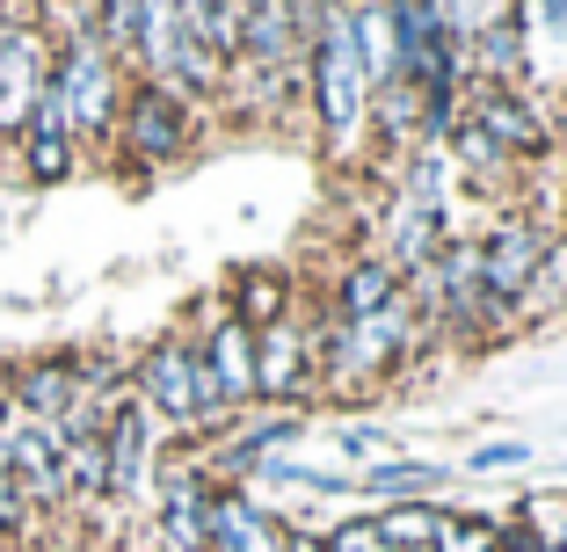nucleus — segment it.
Masks as SVG:
<instances>
[{
    "label": "nucleus",
    "mask_w": 567,
    "mask_h": 552,
    "mask_svg": "<svg viewBox=\"0 0 567 552\" xmlns=\"http://www.w3.org/2000/svg\"><path fill=\"white\" fill-rule=\"evenodd\" d=\"M138 66H146V81L175 87V95H204V87H218V59L212 44L197 37V22H189L183 0H138Z\"/></svg>",
    "instance_id": "f257e3e1"
},
{
    "label": "nucleus",
    "mask_w": 567,
    "mask_h": 552,
    "mask_svg": "<svg viewBox=\"0 0 567 552\" xmlns=\"http://www.w3.org/2000/svg\"><path fill=\"white\" fill-rule=\"evenodd\" d=\"M306 59H313V95H320V124H328V138H350L357 124H364V95H371L364 66H357L350 8H320Z\"/></svg>",
    "instance_id": "f03ea898"
},
{
    "label": "nucleus",
    "mask_w": 567,
    "mask_h": 552,
    "mask_svg": "<svg viewBox=\"0 0 567 552\" xmlns=\"http://www.w3.org/2000/svg\"><path fill=\"white\" fill-rule=\"evenodd\" d=\"M51 81H59V102H66V132L73 138H102L117 132V59L95 44V37H73L51 59Z\"/></svg>",
    "instance_id": "7ed1b4c3"
},
{
    "label": "nucleus",
    "mask_w": 567,
    "mask_h": 552,
    "mask_svg": "<svg viewBox=\"0 0 567 552\" xmlns=\"http://www.w3.org/2000/svg\"><path fill=\"white\" fill-rule=\"evenodd\" d=\"M117 132H124V146H132V160H146V168H167L175 153L189 146V102L175 95V87H161V81H146V87H132V102L117 110Z\"/></svg>",
    "instance_id": "20e7f679"
},
{
    "label": "nucleus",
    "mask_w": 567,
    "mask_h": 552,
    "mask_svg": "<svg viewBox=\"0 0 567 552\" xmlns=\"http://www.w3.org/2000/svg\"><path fill=\"white\" fill-rule=\"evenodd\" d=\"M393 37H401V81H415L422 95L458 87V59H451L444 8L436 0H393Z\"/></svg>",
    "instance_id": "39448f33"
},
{
    "label": "nucleus",
    "mask_w": 567,
    "mask_h": 552,
    "mask_svg": "<svg viewBox=\"0 0 567 552\" xmlns=\"http://www.w3.org/2000/svg\"><path fill=\"white\" fill-rule=\"evenodd\" d=\"M138 400H146V415H167V421H183V429H197V350H189V342L146 350V364H138Z\"/></svg>",
    "instance_id": "423d86ee"
},
{
    "label": "nucleus",
    "mask_w": 567,
    "mask_h": 552,
    "mask_svg": "<svg viewBox=\"0 0 567 552\" xmlns=\"http://www.w3.org/2000/svg\"><path fill=\"white\" fill-rule=\"evenodd\" d=\"M8 472H16L22 502L37 509H59L66 502V472H59V429H37V421L8 415Z\"/></svg>",
    "instance_id": "0eeeda50"
},
{
    "label": "nucleus",
    "mask_w": 567,
    "mask_h": 552,
    "mask_svg": "<svg viewBox=\"0 0 567 552\" xmlns=\"http://www.w3.org/2000/svg\"><path fill=\"white\" fill-rule=\"evenodd\" d=\"M204 538H212V552H284L291 545V531L269 509H255L240 487H226V494L204 502Z\"/></svg>",
    "instance_id": "6e6552de"
},
{
    "label": "nucleus",
    "mask_w": 567,
    "mask_h": 552,
    "mask_svg": "<svg viewBox=\"0 0 567 552\" xmlns=\"http://www.w3.org/2000/svg\"><path fill=\"white\" fill-rule=\"evenodd\" d=\"M73 393H81L73 356H37V364H22L16 378H8L16 421H37V429H59V421H66V407H73Z\"/></svg>",
    "instance_id": "1a4fd4ad"
},
{
    "label": "nucleus",
    "mask_w": 567,
    "mask_h": 552,
    "mask_svg": "<svg viewBox=\"0 0 567 552\" xmlns=\"http://www.w3.org/2000/svg\"><path fill=\"white\" fill-rule=\"evenodd\" d=\"M102 451H110V494H138V487H146V451H153L146 400H117V407H110Z\"/></svg>",
    "instance_id": "9d476101"
},
{
    "label": "nucleus",
    "mask_w": 567,
    "mask_h": 552,
    "mask_svg": "<svg viewBox=\"0 0 567 552\" xmlns=\"http://www.w3.org/2000/svg\"><path fill=\"white\" fill-rule=\"evenodd\" d=\"M350 37H357V66H364V87L401 81V37H393V0H357L350 8Z\"/></svg>",
    "instance_id": "9b49d317"
},
{
    "label": "nucleus",
    "mask_w": 567,
    "mask_h": 552,
    "mask_svg": "<svg viewBox=\"0 0 567 552\" xmlns=\"http://www.w3.org/2000/svg\"><path fill=\"white\" fill-rule=\"evenodd\" d=\"M538 262H546V240H538L532 226H502V233L481 248V284H487V299H517V291L538 277Z\"/></svg>",
    "instance_id": "f8f14e48"
},
{
    "label": "nucleus",
    "mask_w": 567,
    "mask_h": 552,
    "mask_svg": "<svg viewBox=\"0 0 567 552\" xmlns=\"http://www.w3.org/2000/svg\"><path fill=\"white\" fill-rule=\"evenodd\" d=\"M204 371H212V385H218V400L234 407V400H255V335L240 327V320H218L212 327V342H204Z\"/></svg>",
    "instance_id": "ddd939ff"
},
{
    "label": "nucleus",
    "mask_w": 567,
    "mask_h": 552,
    "mask_svg": "<svg viewBox=\"0 0 567 552\" xmlns=\"http://www.w3.org/2000/svg\"><path fill=\"white\" fill-rule=\"evenodd\" d=\"M204 472L197 466H175L167 472V509H161V538L167 552H212V538H204Z\"/></svg>",
    "instance_id": "4468645a"
},
{
    "label": "nucleus",
    "mask_w": 567,
    "mask_h": 552,
    "mask_svg": "<svg viewBox=\"0 0 567 552\" xmlns=\"http://www.w3.org/2000/svg\"><path fill=\"white\" fill-rule=\"evenodd\" d=\"M517 30H524V66L546 73V81L567 73V0H524Z\"/></svg>",
    "instance_id": "2eb2a0df"
},
{
    "label": "nucleus",
    "mask_w": 567,
    "mask_h": 552,
    "mask_svg": "<svg viewBox=\"0 0 567 552\" xmlns=\"http://www.w3.org/2000/svg\"><path fill=\"white\" fill-rule=\"evenodd\" d=\"M306 378V342H299V327H262L255 335V393H291V385Z\"/></svg>",
    "instance_id": "dca6fc26"
},
{
    "label": "nucleus",
    "mask_w": 567,
    "mask_h": 552,
    "mask_svg": "<svg viewBox=\"0 0 567 552\" xmlns=\"http://www.w3.org/2000/svg\"><path fill=\"white\" fill-rule=\"evenodd\" d=\"M473 124H481V132L495 138V146H517V153H546V132H538V117H532V110H524L517 95H509V87H487V95H481V117H473Z\"/></svg>",
    "instance_id": "f3484780"
},
{
    "label": "nucleus",
    "mask_w": 567,
    "mask_h": 552,
    "mask_svg": "<svg viewBox=\"0 0 567 552\" xmlns=\"http://www.w3.org/2000/svg\"><path fill=\"white\" fill-rule=\"evenodd\" d=\"M436 480H444V472L422 466V458H379L371 472H357V487L379 494V502H415V494H430Z\"/></svg>",
    "instance_id": "a211bd4d"
},
{
    "label": "nucleus",
    "mask_w": 567,
    "mask_h": 552,
    "mask_svg": "<svg viewBox=\"0 0 567 552\" xmlns=\"http://www.w3.org/2000/svg\"><path fill=\"white\" fill-rule=\"evenodd\" d=\"M393 299H401V284H393V269H379V262H357L350 277H342V305H334V320H379Z\"/></svg>",
    "instance_id": "6ab92c4d"
},
{
    "label": "nucleus",
    "mask_w": 567,
    "mask_h": 552,
    "mask_svg": "<svg viewBox=\"0 0 567 552\" xmlns=\"http://www.w3.org/2000/svg\"><path fill=\"white\" fill-rule=\"evenodd\" d=\"M481 66H487V87H502V81L524 73V30H517L509 8H495V15L481 22Z\"/></svg>",
    "instance_id": "aec40b11"
},
{
    "label": "nucleus",
    "mask_w": 567,
    "mask_h": 552,
    "mask_svg": "<svg viewBox=\"0 0 567 552\" xmlns=\"http://www.w3.org/2000/svg\"><path fill=\"white\" fill-rule=\"evenodd\" d=\"M183 8H189V22H197V37L212 44V59L226 66L240 51V8H248V0H183Z\"/></svg>",
    "instance_id": "412c9836"
},
{
    "label": "nucleus",
    "mask_w": 567,
    "mask_h": 552,
    "mask_svg": "<svg viewBox=\"0 0 567 552\" xmlns=\"http://www.w3.org/2000/svg\"><path fill=\"white\" fill-rule=\"evenodd\" d=\"M379 538H385L393 552H422V545H436V517H430L422 502H393V509L379 517Z\"/></svg>",
    "instance_id": "4be33fe9"
},
{
    "label": "nucleus",
    "mask_w": 567,
    "mask_h": 552,
    "mask_svg": "<svg viewBox=\"0 0 567 552\" xmlns=\"http://www.w3.org/2000/svg\"><path fill=\"white\" fill-rule=\"evenodd\" d=\"M95 44L110 59H132L138 51V0H95Z\"/></svg>",
    "instance_id": "5701e85b"
},
{
    "label": "nucleus",
    "mask_w": 567,
    "mask_h": 552,
    "mask_svg": "<svg viewBox=\"0 0 567 552\" xmlns=\"http://www.w3.org/2000/svg\"><path fill=\"white\" fill-rule=\"evenodd\" d=\"M240 327L248 335H262V327H277L284 320V277H240Z\"/></svg>",
    "instance_id": "b1692460"
},
{
    "label": "nucleus",
    "mask_w": 567,
    "mask_h": 552,
    "mask_svg": "<svg viewBox=\"0 0 567 552\" xmlns=\"http://www.w3.org/2000/svg\"><path fill=\"white\" fill-rule=\"evenodd\" d=\"M22 168H30L37 183H66V175H73V138H59V132H22Z\"/></svg>",
    "instance_id": "393cba45"
},
{
    "label": "nucleus",
    "mask_w": 567,
    "mask_h": 552,
    "mask_svg": "<svg viewBox=\"0 0 567 552\" xmlns=\"http://www.w3.org/2000/svg\"><path fill=\"white\" fill-rule=\"evenodd\" d=\"M436 226H444V218L436 211H422V204H408L401 197V211H393V240H401V262H430V240H436Z\"/></svg>",
    "instance_id": "a878e982"
},
{
    "label": "nucleus",
    "mask_w": 567,
    "mask_h": 552,
    "mask_svg": "<svg viewBox=\"0 0 567 552\" xmlns=\"http://www.w3.org/2000/svg\"><path fill=\"white\" fill-rule=\"evenodd\" d=\"M430 552H502V538L473 517H436V545Z\"/></svg>",
    "instance_id": "bb28decb"
},
{
    "label": "nucleus",
    "mask_w": 567,
    "mask_h": 552,
    "mask_svg": "<svg viewBox=\"0 0 567 552\" xmlns=\"http://www.w3.org/2000/svg\"><path fill=\"white\" fill-rule=\"evenodd\" d=\"M334 444H342L350 458H371V466H379V458L393 451V436H385V429H371V421H350V429L334 436Z\"/></svg>",
    "instance_id": "cd10ccee"
},
{
    "label": "nucleus",
    "mask_w": 567,
    "mask_h": 552,
    "mask_svg": "<svg viewBox=\"0 0 567 552\" xmlns=\"http://www.w3.org/2000/svg\"><path fill=\"white\" fill-rule=\"evenodd\" d=\"M458 146H466V168L473 175H487V168H502V146L481 132V124H458Z\"/></svg>",
    "instance_id": "c85d7f7f"
},
{
    "label": "nucleus",
    "mask_w": 567,
    "mask_h": 552,
    "mask_svg": "<svg viewBox=\"0 0 567 552\" xmlns=\"http://www.w3.org/2000/svg\"><path fill=\"white\" fill-rule=\"evenodd\" d=\"M328 552H393V545L379 538V523H342V531L328 538Z\"/></svg>",
    "instance_id": "c756f323"
},
{
    "label": "nucleus",
    "mask_w": 567,
    "mask_h": 552,
    "mask_svg": "<svg viewBox=\"0 0 567 552\" xmlns=\"http://www.w3.org/2000/svg\"><path fill=\"white\" fill-rule=\"evenodd\" d=\"M524 444H487V451H473V472H495V466H524Z\"/></svg>",
    "instance_id": "7c9ffc66"
},
{
    "label": "nucleus",
    "mask_w": 567,
    "mask_h": 552,
    "mask_svg": "<svg viewBox=\"0 0 567 552\" xmlns=\"http://www.w3.org/2000/svg\"><path fill=\"white\" fill-rule=\"evenodd\" d=\"M502 552H560V545L538 538V531H509V538H502Z\"/></svg>",
    "instance_id": "2f4dec72"
},
{
    "label": "nucleus",
    "mask_w": 567,
    "mask_h": 552,
    "mask_svg": "<svg viewBox=\"0 0 567 552\" xmlns=\"http://www.w3.org/2000/svg\"><path fill=\"white\" fill-rule=\"evenodd\" d=\"M284 552H328V538H291Z\"/></svg>",
    "instance_id": "473e14b6"
},
{
    "label": "nucleus",
    "mask_w": 567,
    "mask_h": 552,
    "mask_svg": "<svg viewBox=\"0 0 567 552\" xmlns=\"http://www.w3.org/2000/svg\"><path fill=\"white\" fill-rule=\"evenodd\" d=\"M0 421H8V400H0Z\"/></svg>",
    "instance_id": "72a5a7b5"
},
{
    "label": "nucleus",
    "mask_w": 567,
    "mask_h": 552,
    "mask_svg": "<svg viewBox=\"0 0 567 552\" xmlns=\"http://www.w3.org/2000/svg\"><path fill=\"white\" fill-rule=\"evenodd\" d=\"M422 552H430V545H422Z\"/></svg>",
    "instance_id": "f704fd0d"
}]
</instances>
